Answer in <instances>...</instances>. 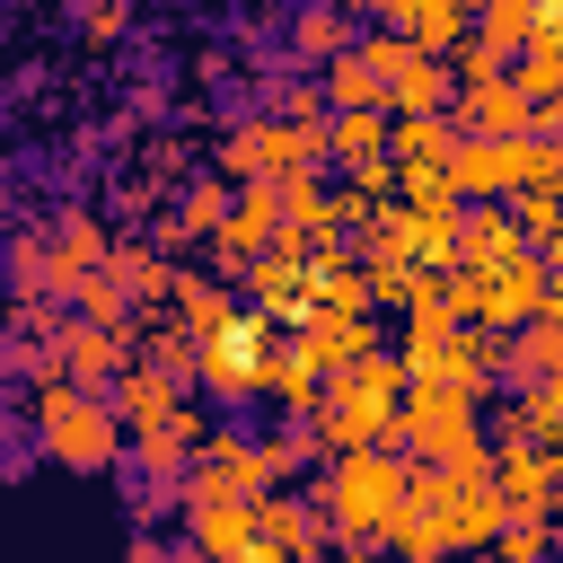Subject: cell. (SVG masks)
<instances>
[{"mask_svg":"<svg viewBox=\"0 0 563 563\" xmlns=\"http://www.w3.org/2000/svg\"><path fill=\"white\" fill-rule=\"evenodd\" d=\"M106 273L132 290V308H150V299H167V273H176V264H158L150 246H114V255H106Z\"/></svg>","mask_w":563,"mask_h":563,"instance_id":"32","label":"cell"},{"mask_svg":"<svg viewBox=\"0 0 563 563\" xmlns=\"http://www.w3.org/2000/svg\"><path fill=\"white\" fill-rule=\"evenodd\" d=\"M106 405L123 413V431H158V422L185 413V387H176L167 369H150V361H123V378L106 387Z\"/></svg>","mask_w":563,"mask_h":563,"instance_id":"11","label":"cell"},{"mask_svg":"<svg viewBox=\"0 0 563 563\" xmlns=\"http://www.w3.org/2000/svg\"><path fill=\"white\" fill-rule=\"evenodd\" d=\"M387 26H396L413 53H440V62H449V53L475 35V18H466L457 0H396V18H387Z\"/></svg>","mask_w":563,"mask_h":563,"instance_id":"14","label":"cell"},{"mask_svg":"<svg viewBox=\"0 0 563 563\" xmlns=\"http://www.w3.org/2000/svg\"><path fill=\"white\" fill-rule=\"evenodd\" d=\"M167 308H176V334H211L220 317H229V290L220 282H202V273H167Z\"/></svg>","mask_w":563,"mask_h":563,"instance_id":"27","label":"cell"},{"mask_svg":"<svg viewBox=\"0 0 563 563\" xmlns=\"http://www.w3.org/2000/svg\"><path fill=\"white\" fill-rule=\"evenodd\" d=\"M290 220H282V194H273V176H255V185H238V202H229V220H220V264H246V255H264L273 238H282Z\"/></svg>","mask_w":563,"mask_h":563,"instance_id":"10","label":"cell"},{"mask_svg":"<svg viewBox=\"0 0 563 563\" xmlns=\"http://www.w3.org/2000/svg\"><path fill=\"white\" fill-rule=\"evenodd\" d=\"M282 352H290V361H308L317 378H334L343 361L378 352V325H369V317H343V308H299V317L282 325Z\"/></svg>","mask_w":563,"mask_h":563,"instance_id":"7","label":"cell"},{"mask_svg":"<svg viewBox=\"0 0 563 563\" xmlns=\"http://www.w3.org/2000/svg\"><path fill=\"white\" fill-rule=\"evenodd\" d=\"M501 176H510V194H563V141L510 132L501 141Z\"/></svg>","mask_w":563,"mask_h":563,"instance_id":"18","label":"cell"},{"mask_svg":"<svg viewBox=\"0 0 563 563\" xmlns=\"http://www.w3.org/2000/svg\"><path fill=\"white\" fill-rule=\"evenodd\" d=\"M317 70H325V79H317V88H325V106H387V79H378L352 44H343L334 62H317Z\"/></svg>","mask_w":563,"mask_h":563,"instance_id":"30","label":"cell"},{"mask_svg":"<svg viewBox=\"0 0 563 563\" xmlns=\"http://www.w3.org/2000/svg\"><path fill=\"white\" fill-rule=\"evenodd\" d=\"M343 18H396V0H334Z\"/></svg>","mask_w":563,"mask_h":563,"instance_id":"42","label":"cell"},{"mask_svg":"<svg viewBox=\"0 0 563 563\" xmlns=\"http://www.w3.org/2000/svg\"><path fill=\"white\" fill-rule=\"evenodd\" d=\"M440 563H449V554H440Z\"/></svg>","mask_w":563,"mask_h":563,"instance_id":"45","label":"cell"},{"mask_svg":"<svg viewBox=\"0 0 563 563\" xmlns=\"http://www.w3.org/2000/svg\"><path fill=\"white\" fill-rule=\"evenodd\" d=\"M70 317H97V325H114V334H132V325H141V308H132V290H123V282H114L106 264L70 282Z\"/></svg>","mask_w":563,"mask_h":563,"instance_id":"26","label":"cell"},{"mask_svg":"<svg viewBox=\"0 0 563 563\" xmlns=\"http://www.w3.org/2000/svg\"><path fill=\"white\" fill-rule=\"evenodd\" d=\"M449 106V62L440 53H405L387 70V114H440Z\"/></svg>","mask_w":563,"mask_h":563,"instance_id":"16","label":"cell"},{"mask_svg":"<svg viewBox=\"0 0 563 563\" xmlns=\"http://www.w3.org/2000/svg\"><path fill=\"white\" fill-rule=\"evenodd\" d=\"M510 79L528 88V106H545V97L563 88V44H554V35H528V44H519V62H510Z\"/></svg>","mask_w":563,"mask_h":563,"instance_id":"33","label":"cell"},{"mask_svg":"<svg viewBox=\"0 0 563 563\" xmlns=\"http://www.w3.org/2000/svg\"><path fill=\"white\" fill-rule=\"evenodd\" d=\"M53 255H62V273L79 282V273H97V264L114 255V229H106L97 211H62V220H53Z\"/></svg>","mask_w":563,"mask_h":563,"instance_id":"23","label":"cell"},{"mask_svg":"<svg viewBox=\"0 0 563 563\" xmlns=\"http://www.w3.org/2000/svg\"><path fill=\"white\" fill-rule=\"evenodd\" d=\"M457 9H466V18H475V9H484V0H457Z\"/></svg>","mask_w":563,"mask_h":563,"instance_id":"44","label":"cell"},{"mask_svg":"<svg viewBox=\"0 0 563 563\" xmlns=\"http://www.w3.org/2000/svg\"><path fill=\"white\" fill-rule=\"evenodd\" d=\"M273 352H282V317L229 308V317L202 334V352H194V387H202L211 405H255L264 378H273Z\"/></svg>","mask_w":563,"mask_h":563,"instance_id":"4","label":"cell"},{"mask_svg":"<svg viewBox=\"0 0 563 563\" xmlns=\"http://www.w3.org/2000/svg\"><path fill=\"white\" fill-rule=\"evenodd\" d=\"M352 44V18L334 9V0H308L299 18H290V62H334Z\"/></svg>","mask_w":563,"mask_h":563,"instance_id":"25","label":"cell"},{"mask_svg":"<svg viewBox=\"0 0 563 563\" xmlns=\"http://www.w3.org/2000/svg\"><path fill=\"white\" fill-rule=\"evenodd\" d=\"M273 194H282V220H290L299 238H334V229H343V211H334V194H325V176H317V167L273 176Z\"/></svg>","mask_w":563,"mask_h":563,"instance_id":"17","label":"cell"},{"mask_svg":"<svg viewBox=\"0 0 563 563\" xmlns=\"http://www.w3.org/2000/svg\"><path fill=\"white\" fill-rule=\"evenodd\" d=\"M484 554H493V563H554V554H563V519H519V510H510Z\"/></svg>","mask_w":563,"mask_h":563,"instance_id":"28","label":"cell"},{"mask_svg":"<svg viewBox=\"0 0 563 563\" xmlns=\"http://www.w3.org/2000/svg\"><path fill=\"white\" fill-rule=\"evenodd\" d=\"M211 158H220V176H229V185H255V176H273V114H246V123H229Z\"/></svg>","mask_w":563,"mask_h":563,"instance_id":"20","label":"cell"},{"mask_svg":"<svg viewBox=\"0 0 563 563\" xmlns=\"http://www.w3.org/2000/svg\"><path fill=\"white\" fill-rule=\"evenodd\" d=\"M405 475H413V457H405L396 440H369V449L325 457V475L308 484V493H317V510H325V537H334V545L378 537V528H387V510H396V493H405Z\"/></svg>","mask_w":563,"mask_h":563,"instance_id":"3","label":"cell"},{"mask_svg":"<svg viewBox=\"0 0 563 563\" xmlns=\"http://www.w3.org/2000/svg\"><path fill=\"white\" fill-rule=\"evenodd\" d=\"M440 167H449L457 202H501V194H510V176H501V141H484V132H457V150H449Z\"/></svg>","mask_w":563,"mask_h":563,"instance_id":"15","label":"cell"},{"mask_svg":"<svg viewBox=\"0 0 563 563\" xmlns=\"http://www.w3.org/2000/svg\"><path fill=\"white\" fill-rule=\"evenodd\" d=\"M9 290L70 308V273H62V255H53V229H18V238H9Z\"/></svg>","mask_w":563,"mask_h":563,"instance_id":"13","label":"cell"},{"mask_svg":"<svg viewBox=\"0 0 563 563\" xmlns=\"http://www.w3.org/2000/svg\"><path fill=\"white\" fill-rule=\"evenodd\" d=\"M431 282H440V299H449L457 325H484V264H440Z\"/></svg>","mask_w":563,"mask_h":563,"instance_id":"35","label":"cell"},{"mask_svg":"<svg viewBox=\"0 0 563 563\" xmlns=\"http://www.w3.org/2000/svg\"><path fill=\"white\" fill-rule=\"evenodd\" d=\"M53 325H62L53 299H18V290H9V308H0V334H9V343H44Z\"/></svg>","mask_w":563,"mask_h":563,"instance_id":"37","label":"cell"},{"mask_svg":"<svg viewBox=\"0 0 563 563\" xmlns=\"http://www.w3.org/2000/svg\"><path fill=\"white\" fill-rule=\"evenodd\" d=\"M264 396H273L282 413H299V422H308V413H317V369H308V361H290V352H273V378H264Z\"/></svg>","mask_w":563,"mask_h":563,"instance_id":"34","label":"cell"},{"mask_svg":"<svg viewBox=\"0 0 563 563\" xmlns=\"http://www.w3.org/2000/svg\"><path fill=\"white\" fill-rule=\"evenodd\" d=\"M413 378H440V387H475L493 396V369H501V334L493 325H449L440 343H396Z\"/></svg>","mask_w":563,"mask_h":563,"instance_id":"5","label":"cell"},{"mask_svg":"<svg viewBox=\"0 0 563 563\" xmlns=\"http://www.w3.org/2000/svg\"><path fill=\"white\" fill-rule=\"evenodd\" d=\"M255 457H264V484H290V475L317 457V449H308V422H299V431H273V440H255Z\"/></svg>","mask_w":563,"mask_h":563,"instance_id":"36","label":"cell"},{"mask_svg":"<svg viewBox=\"0 0 563 563\" xmlns=\"http://www.w3.org/2000/svg\"><path fill=\"white\" fill-rule=\"evenodd\" d=\"M528 238H519V220H510V202H466L457 211V264H510Z\"/></svg>","mask_w":563,"mask_h":563,"instance_id":"12","label":"cell"},{"mask_svg":"<svg viewBox=\"0 0 563 563\" xmlns=\"http://www.w3.org/2000/svg\"><path fill=\"white\" fill-rule=\"evenodd\" d=\"M18 422L26 413H0V466H18Z\"/></svg>","mask_w":563,"mask_h":563,"instance_id":"41","label":"cell"},{"mask_svg":"<svg viewBox=\"0 0 563 563\" xmlns=\"http://www.w3.org/2000/svg\"><path fill=\"white\" fill-rule=\"evenodd\" d=\"M79 26H88L97 44H106V35H123V0H88V9H79Z\"/></svg>","mask_w":563,"mask_h":563,"instance_id":"39","label":"cell"},{"mask_svg":"<svg viewBox=\"0 0 563 563\" xmlns=\"http://www.w3.org/2000/svg\"><path fill=\"white\" fill-rule=\"evenodd\" d=\"M378 150H387V106H334L325 114V158L334 167H361Z\"/></svg>","mask_w":563,"mask_h":563,"instance_id":"19","label":"cell"},{"mask_svg":"<svg viewBox=\"0 0 563 563\" xmlns=\"http://www.w3.org/2000/svg\"><path fill=\"white\" fill-rule=\"evenodd\" d=\"M449 150H457V123H449V114H387V158L440 167Z\"/></svg>","mask_w":563,"mask_h":563,"instance_id":"22","label":"cell"},{"mask_svg":"<svg viewBox=\"0 0 563 563\" xmlns=\"http://www.w3.org/2000/svg\"><path fill=\"white\" fill-rule=\"evenodd\" d=\"M510 422H519L537 449H554V457H563V369H554V378H519Z\"/></svg>","mask_w":563,"mask_h":563,"instance_id":"21","label":"cell"},{"mask_svg":"<svg viewBox=\"0 0 563 563\" xmlns=\"http://www.w3.org/2000/svg\"><path fill=\"white\" fill-rule=\"evenodd\" d=\"M457 132H484V141H510V132H537V106L510 70H484V79H457L449 106H440Z\"/></svg>","mask_w":563,"mask_h":563,"instance_id":"6","label":"cell"},{"mask_svg":"<svg viewBox=\"0 0 563 563\" xmlns=\"http://www.w3.org/2000/svg\"><path fill=\"white\" fill-rule=\"evenodd\" d=\"M53 361H62V378H79V387H114L123 361H132V334H114V325L62 308V325H53Z\"/></svg>","mask_w":563,"mask_h":563,"instance_id":"9","label":"cell"},{"mask_svg":"<svg viewBox=\"0 0 563 563\" xmlns=\"http://www.w3.org/2000/svg\"><path fill=\"white\" fill-rule=\"evenodd\" d=\"M26 431H35V449L53 457V466H70V475H106L114 457H123V413L106 405V387H79V378H35V396H26Z\"/></svg>","mask_w":563,"mask_h":563,"instance_id":"1","label":"cell"},{"mask_svg":"<svg viewBox=\"0 0 563 563\" xmlns=\"http://www.w3.org/2000/svg\"><path fill=\"white\" fill-rule=\"evenodd\" d=\"M229 202H238V185H229V176H202V185L176 194V229H185V238H220Z\"/></svg>","mask_w":563,"mask_h":563,"instance_id":"31","label":"cell"},{"mask_svg":"<svg viewBox=\"0 0 563 563\" xmlns=\"http://www.w3.org/2000/svg\"><path fill=\"white\" fill-rule=\"evenodd\" d=\"M352 53H361V62H369V70H378V79H387V70H396V62H405V53H413V44H405V35H396V26H387V18H378V26H369V35H352Z\"/></svg>","mask_w":563,"mask_h":563,"instance_id":"38","label":"cell"},{"mask_svg":"<svg viewBox=\"0 0 563 563\" xmlns=\"http://www.w3.org/2000/svg\"><path fill=\"white\" fill-rule=\"evenodd\" d=\"M545 290H554V264H545L537 246H519L510 264H493V273H484V325H493V334H510V325L545 317Z\"/></svg>","mask_w":563,"mask_h":563,"instance_id":"8","label":"cell"},{"mask_svg":"<svg viewBox=\"0 0 563 563\" xmlns=\"http://www.w3.org/2000/svg\"><path fill=\"white\" fill-rule=\"evenodd\" d=\"M405 457H440L457 475H493V440H484V396L475 387H440V378H413L396 396V431H387Z\"/></svg>","mask_w":563,"mask_h":563,"instance_id":"2","label":"cell"},{"mask_svg":"<svg viewBox=\"0 0 563 563\" xmlns=\"http://www.w3.org/2000/svg\"><path fill=\"white\" fill-rule=\"evenodd\" d=\"M528 35H537V9H528V0H484V9H475V44H484L493 62H519Z\"/></svg>","mask_w":563,"mask_h":563,"instance_id":"29","label":"cell"},{"mask_svg":"<svg viewBox=\"0 0 563 563\" xmlns=\"http://www.w3.org/2000/svg\"><path fill=\"white\" fill-rule=\"evenodd\" d=\"M545 325H563V264H554V290H545Z\"/></svg>","mask_w":563,"mask_h":563,"instance_id":"43","label":"cell"},{"mask_svg":"<svg viewBox=\"0 0 563 563\" xmlns=\"http://www.w3.org/2000/svg\"><path fill=\"white\" fill-rule=\"evenodd\" d=\"M132 563H202V554H194V545H167V537H141Z\"/></svg>","mask_w":563,"mask_h":563,"instance_id":"40","label":"cell"},{"mask_svg":"<svg viewBox=\"0 0 563 563\" xmlns=\"http://www.w3.org/2000/svg\"><path fill=\"white\" fill-rule=\"evenodd\" d=\"M501 369H510V378H554V369H563V325H545V317L510 325V334H501Z\"/></svg>","mask_w":563,"mask_h":563,"instance_id":"24","label":"cell"}]
</instances>
